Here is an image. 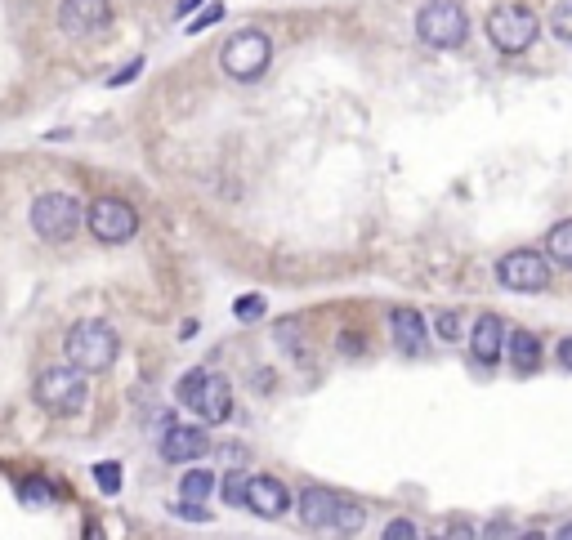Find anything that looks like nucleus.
Wrapping results in <instances>:
<instances>
[{
	"mask_svg": "<svg viewBox=\"0 0 572 540\" xmlns=\"http://www.w3.org/2000/svg\"><path fill=\"white\" fill-rule=\"evenodd\" d=\"M85 224H90V237L103 241V246H126V241L139 233L135 206H130V201H121V197L90 201V215H85Z\"/></svg>",
	"mask_w": 572,
	"mask_h": 540,
	"instance_id": "6",
	"label": "nucleus"
},
{
	"mask_svg": "<svg viewBox=\"0 0 572 540\" xmlns=\"http://www.w3.org/2000/svg\"><path fill=\"white\" fill-rule=\"evenodd\" d=\"M434 331L443 335V340H456V335H461V317H456V313H438L434 317Z\"/></svg>",
	"mask_w": 572,
	"mask_h": 540,
	"instance_id": "27",
	"label": "nucleus"
},
{
	"mask_svg": "<svg viewBox=\"0 0 572 540\" xmlns=\"http://www.w3.org/2000/svg\"><path fill=\"white\" fill-rule=\"evenodd\" d=\"M497 282L505 291H519V295H537L550 286V259L541 250H510V255L497 264Z\"/></svg>",
	"mask_w": 572,
	"mask_h": 540,
	"instance_id": "9",
	"label": "nucleus"
},
{
	"mask_svg": "<svg viewBox=\"0 0 572 540\" xmlns=\"http://www.w3.org/2000/svg\"><path fill=\"white\" fill-rule=\"evenodd\" d=\"M416 536H421V527L407 523V518H394V523L385 527V540H416Z\"/></svg>",
	"mask_w": 572,
	"mask_h": 540,
	"instance_id": "26",
	"label": "nucleus"
},
{
	"mask_svg": "<svg viewBox=\"0 0 572 540\" xmlns=\"http://www.w3.org/2000/svg\"><path fill=\"white\" fill-rule=\"evenodd\" d=\"M94 482H99L108 496H117V491H121V465H117V460H103V465H94Z\"/></svg>",
	"mask_w": 572,
	"mask_h": 540,
	"instance_id": "23",
	"label": "nucleus"
},
{
	"mask_svg": "<svg viewBox=\"0 0 572 540\" xmlns=\"http://www.w3.org/2000/svg\"><path fill=\"white\" fill-rule=\"evenodd\" d=\"M206 451H211V438L202 429H193V424H170L161 433V460H170V465H193Z\"/></svg>",
	"mask_w": 572,
	"mask_h": 540,
	"instance_id": "11",
	"label": "nucleus"
},
{
	"mask_svg": "<svg viewBox=\"0 0 572 540\" xmlns=\"http://www.w3.org/2000/svg\"><path fill=\"white\" fill-rule=\"evenodd\" d=\"M246 509H251V514H260V518H282L286 509H291V491H286L278 478L255 474L251 478V491H246Z\"/></svg>",
	"mask_w": 572,
	"mask_h": 540,
	"instance_id": "13",
	"label": "nucleus"
},
{
	"mask_svg": "<svg viewBox=\"0 0 572 540\" xmlns=\"http://www.w3.org/2000/svg\"><path fill=\"white\" fill-rule=\"evenodd\" d=\"M559 362H564V366H568V371H572V335H568V340H564V344H559Z\"/></svg>",
	"mask_w": 572,
	"mask_h": 540,
	"instance_id": "30",
	"label": "nucleus"
},
{
	"mask_svg": "<svg viewBox=\"0 0 572 540\" xmlns=\"http://www.w3.org/2000/svg\"><path fill=\"white\" fill-rule=\"evenodd\" d=\"M416 36L429 45V50H456L470 36V18L456 0H429V5L416 14Z\"/></svg>",
	"mask_w": 572,
	"mask_h": 540,
	"instance_id": "5",
	"label": "nucleus"
},
{
	"mask_svg": "<svg viewBox=\"0 0 572 540\" xmlns=\"http://www.w3.org/2000/svg\"><path fill=\"white\" fill-rule=\"evenodd\" d=\"M269 59H273V45L264 32H237L233 41L224 45V54H219V63H224V72L233 76V81H260Z\"/></svg>",
	"mask_w": 572,
	"mask_h": 540,
	"instance_id": "8",
	"label": "nucleus"
},
{
	"mask_svg": "<svg viewBox=\"0 0 572 540\" xmlns=\"http://www.w3.org/2000/svg\"><path fill=\"white\" fill-rule=\"evenodd\" d=\"M550 32H555L564 45H572V0H559L555 5V14H550Z\"/></svg>",
	"mask_w": 572,
	"mask_h": 540,
	"instance_id": "22",
	"label": "nucleus"
},
{
	"mask_svg": "<svg viewBox=\"0 0 572 540\" xmlns=\"http://www.w3.org/2000/svg\"><path fill=\"white\" fill-rule=\"evenodd\" d=\"M197 5H202V0H179V9H175V14H179V18H188Z\"/></svg>",
	"mask_w": 572,
	"mask_h": 540,
	"instance_id": "31",
	"label": "nucleus"
},
{
	"mask_svg": "<svg viewBox=\"0 0 572 540\" xmlns=\"http://www.w3.org/2000/svg\"><path fill=\"white\" fill-rule=\"evenodd\" d=\"M233 313H237V322H260L264 317V295H242V300L233 304Z\"/></svg>",
	"mask_w": 572,
	"mask_h": 540,
	"instance_id": "24",
	"label": "nucleus"
},
{
	"mask_svg": "<svg viewBox=\"0 0 572 540\" xmlns=\"http://www.w3.org/2000/svg\"><path fill=\"white\" fill-rule=\"evenodd\" d=\"M112 23V0H63L59 27L68 36H94Z\"/></svg>",
	"mask_w": 572,
	"mask_h": 540,
	"instance_id": "10",
	"label": "nucleus"
},
{
	"mask_svg": "<svg viewBox=\"0 0 572 540\" xmlns=\"http://www.w3.org/2000/svg\"><path fill=\"white\" fill-rule=\"evenodd\" d=\"M219 18H224V5H219V0H215V5H206V9H202V14H197V18H193V23H188V27H184V32H193V36H197V32H206V27H215V23H219Z\"/></svg>",
	"mask_w": 572,
	"mask_h": 540,
	"instance_id": "25",
	"label": "nucleus"
},
{
	"mask_svg": "<svg viewBox=\"0 0 572 540\" xmlns=\"http://www.w3.org/2000/svg\"><path fill=\"white\" fill-rule=\"evenodd\" d=\"M32 393H36V407L50 411V416H81L85 398H90L85 371H76L72 362L68 366H45V371L36 375Z\"/></svg>",
	"mask_w": 572,
	"mask_h": 540,
	"instance_id": "2",
	"label": "nucleus"
},
{
	"mask_svg": "<svg viewBox=\"0 0 572 540\" xmlns=\"http://www.w3.org/2000/svg\"><path fill=\"white\" fill-rule=\"evenodd\" d=\"M179 402H184L188 411H197L206 424H224L233 416V384L224 380V375L215 371H188L184 380H179Z\"/></svg>",
	"mask_w": 572,
	"mask_h": 540,
	"instance_id": "3",
	"label": "nucleus"
},
{
	"mask_svg": "<svg viewBox=\"0 0 572 540\" xmlns=\"http://www.w3.org/2000/svg\"><path fill=\"white\" fill-rule=\"evenodd\" d=\"M175 514H179V518H193V523H206V518H211V514L202 509V500H184V496H179Z\"/></svg>",
	"mask_w": 572,
	"mask_h": 540,
	"instance_id": "28",
	"label": "nucleus"
},
{
	"mask_svg": "<svg viewBox=\"0 0 572 540\" xmlns=\"http://www.w3.org/2000/svg\"><path fill=\"white\" fill-rule=\"evenodd\" d=\"M488 36L501 54H523L537 41V14L523 5H497L488 14Z\"/></svg>",
	"mask_w": 572,
	"mask_h": 540,
	"instance_id": "7",
	"label": "nucleus"
},
{
	"mask_svg": "<svg viewBox=\"0 0 572 540\" xmlns=\"http://www.w3.org/2000/svg\"><path fill=\"white\" fill-rule=\"evenodd\" d=\"M546 255L555 259V264L572 268V219H559V224L546 233Z\"/></svg>",
	"mask_w": 572,
	"mask_h": 540,
	"instance_id": "17",
	"label": "nucleus"
},
{
	"mask_svg": "<svg viewBox=\"0 0 572 540\" xmlns=\"http://www.w3.org/2000/svg\"><path fill=\"white\" fill-rule=\"evenodd\" d=\"M559 540H572V523H564V527H559Z\"/></svg>",
	"mask_w": 572,
	"mask_h": 540,
	"instance_id": "32",
	"label": "nucleus"
},
{
	"mask_svg": "<svg viewBox=\"0 0 572 540\" xmlns=\"http://www.w3.org/2000/svg\"><path fill=\"white\" fill-rule=\"evenodd\" d=\"M505 358L519 375H532L541 366V340L532 331H510V340H505Z\"/></svg>",
	"mask_w": 572,
	"mask_h": 540,
	"instance_id": "16",
	"label": "nucleus"
},
{
	"mask_svg": "<svg viewBox=\"0 0 572 540\" xmlns=\"http://www.w3.org/2000/svg\"><path fill=\"white\" fill-rule=\"evenodd\" d=\"M18 500H23L27 509H45V505H54V487L45 478H27L23 487H18Z\"/></svg>",
	"mask_w": 572,
	"mask_h": 540,
	"instance_id": "19",
	"label": "nucleus"
},
{
	"mask_svg": "<svg viewBox=\"0 0 572 540\" xmlns=\"http://www.w3.org/2000/svg\"><path fill=\"white\" fill-rule=\"evenodd\" d=\"M300 518L309 532H331V523H336V491L309 487L300 496Z\"/></svg>",
	"mask_w": 572,
	"mask_h": 540,
	"instance_id": "15",
	"label": "nucleus"
},
{
	"mask_svg": "<svg viewBox=\"0 0 572 540\" xmlns=\"http://www.w3.org/2000/svg\"><path fill=\"white\" fill-rule=\"evenodd\" d=\"M331 532H340V536L362 532V505H358V500L336 496V523H331Z\"/></svg>",
	"mask_w": 572,
	"mask_h": 540,
	"instance_id": "18",
	"label": "nucleus"
},
{
	"mask_svg": "<svg viewBox=\"0 0 572 540\" xmlns=\"http://www.w3.org/2000/svg\"><path fill=\"white\" fill-rule=\"evenodd\" d=\"M139 72H143V59H135L130 67H121V72H112V76H108V85H112V90H117V85H130Z\"/></svg>",
	"mask_w": 572,
	"mask_h": 540,
	"instance_id": "29",
	"label": "nucleus"
},
{
	"mask_svg": "<svg viewBox=\"0 0 572 540\" xmlns=\"http://www.w3.org/2000/svg\"><path fill=\"white\" fill-rule=\"evenodd\" d=\"M505 340H510V331L501 326L497 313H483L479 322H474V331H470V349H474V358L479 362H501Z\"/></svg>",
	"mask_w": 572,
	"mask_h": 540,
	"instance_id": "14",
	"label": "nucleus"
},
{
	"mask_svg": "<svg viewBox=\"0 0 572 540\" xmlns=\"http://www.w3.org/2000/svg\"><path fill=\"white\" fill-rule=\"evenodd\" d=\"M389 335H394V349H403L407 358H421L429 344V326L416 308H394L389 313Z\"/></svg>",
	"mask_w": 572,
	"mask_h": 540,
	"instance_id": "12",
	"label": "nucleus"
},
{
	"mask_svg": "<svg viewBox=\"0 0 572 540\" xmlns=\"http://www.w3.org/2000/svg\"><path fill=\"white\" fill-rule=\"evenodd\" d=\"M215 491V474H206V469H193V474H184L179 482V496L184 500H206Z\"/></svg>",
	"mask_w": 572,
	"mask_h": 540,
	"instance_id": "20",
	"label": "nucleus"
},
{
	"mask_svg": "<svg viewBox=\"0 0 572 540\" xmlns=\"http://www.w3.org/2000/svg\"><path fill=\"white\" fill-rule=\"evenodd\" d=\"M117 331H112L108 322H99V317H85V322H76L68 331V340H63V353H68V362L76 366V371L85 375H99L108 371L112 362H117Z\"/></svg>",
	"mask_w": 572,
	"mask_h": 540,
	"instance_id": "1",
	"label": "nucleus"
},
{
	"mask_svg": "<svg viewBox=\"0 0 572 540\" xmlns=\"http://www.w3.org/2000/svg\"><path fill=\"white\" fill-rule=\"evenodd\" d=\"M81 201L72 197V192H41V197L32 201V233L41 241H50V246H63V241L76 237V228H81Z\"/></svg>",
	"mask_w": 572,
	"mask_h": 540,
	"instance_id": "4",
	"label": "nucleus"
},
{
	"mask_svg": "<svg viewBox=\"0 0 572 540\" xmlns=\"http://www.w3.org/2000/svg\"><path fill=\"white\" fill-rule=\"evenodd\" d=\"M224 505H233V509H242L246 505V491H251V474H246V469H233V474L224 478Z\"/></svg>",
	"mask_w": 572,
	"mask_h": 540,
	"instance_id": "21",
	"label": "nucleus"
}]
</instances>
